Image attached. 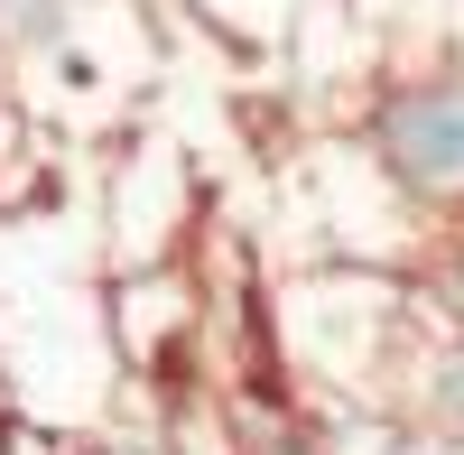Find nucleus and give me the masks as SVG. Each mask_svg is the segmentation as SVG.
<instances>
[{
	"label": "nucleus",
	"instance_id": "obj_1",
	"mask_svg": "<svg viewBox=\"0 0 464 455\" xmlns=\"http://www.w3.org/2000/svg\"><path fill=\"white\" fill-rule=\"evenodd\" d=\"M353 149L409 205V223L464 233V56L381 65L353 102Z\"/></svg>",
	"mask_w": 464,
	"mask_h": 455
},
{
	"label": "nucleus",
	"instance_id": "obj_2",
	"mask_svg": "<svg viewBox=\"0 0 464 455\" xmlns=\"http://www.w3.org/2000/svg\"><path fill=\"white\" fill-rule=\"evenodd\" d=\"M205 233V186L186 168V149L168 131H121V159H111V270H177Z\"/></svg>",
	"mask_w": 464,
	"mask_h": 455
},
{
	"label": "nucleus",
	"instance_id": "obj_3",
	"mask_svg": "<svg viewBox=\"0 0 464 455\" xmlns=\"http://www.w3.org/2000/svg\"><path fill=\"white\" fill-rule=\"evenodd\" d=\"M186 19H196L223 56H242V65H279L297 56V37L334 19V0H177Z\"/></svg>",
	"mask_w": 464,
	"mask_h": 455
}]
</instances>
